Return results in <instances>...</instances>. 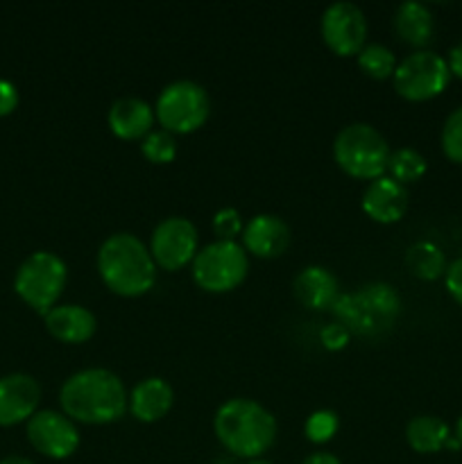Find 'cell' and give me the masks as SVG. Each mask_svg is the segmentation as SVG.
I'll return each instance as SVG.
<instances>
[{
	"label": "cell",
	"instance_id": "obj_1",
	"mask_svg": "<svg viewBox=\"0 0 462 464\" xmlns=\"http://www.w3.org/2000/svg\"><path fill=\"white\" fill-rule=\"evenodd\" d=\"M59 403L68 420L104 426L125 415L130 397L122 381L113 372L93 367L68 376L59 392Z\"/></svg>",
	"mask_w": 462,
	"mask_h": 464
},
{
	"label": "cell",
	"instance_id": "obj_2",
	"mask_svg": "<svg viewBox=\"0 0 462 464\" xmlns=\"http://www.w3.org/2000/svg\"><path fill=\"white\" fill-rule=\"evenodd\" d=\"M98 272L111 293L120 297H140L157 281V263L149 249L134 234H113L100 245Z\"/></svg>",
	"mask_w": 462,
	"mask_h": 464
},
{
	"label": "cell",
	"instance_id": "obj_3",
	"mask_svg": "<svg viewBox=\"0 0 462 464\" xmlns=\"http://www.w3.org/2000/svg\"><path fill=\"white\" fill-rule=\"evenodd\" d=\"M222 447L245 460H258L276 440V421L267 408L252 399H229L213 420Z\"/></svg>",
	"mask_w": 462,
	"mask_h": 464
},
{
	"label": "cell",
	"instance_id": "obj_4",
	"mask_svg": "<svg viewBox=\"0 0 462 464\" xmlns=\"http://www.w3.org/2000/svg\"><path fill=\"white\" fill-rule=\"evenodd\" d=\"M331 313L351 335L367 340L383 338L401 315V297L394 285L374 281L353 293L340 295Z\"/></svg>",
	"mask_w": 462,
	"mask_h": 464
},
{
	"label": "cell",
	"instance_id": "obj_5",
	"mask_svg": "<svg viewBox=\"0 0 462 464\" xmlns=\"http://www.w3.org/2000/svg\"><path fill=\"white\" fill-rule=\"evenodd\" d=\"M388 140L376 127L367 122H353L338 131L333 140V159L340 170L353 179H379L388 172L390 161Z\"/></svg>",
	"mask_w": 462,
	"mask_h": 464
},
{
	"label": "cell",
	"instance_id": "obj_6",
	"mask_svg": "<svg viewBox=\"0 0 462 464\" xmlns=\"http://www.w3.org/2000/svg\"><path fill=\"white\" fill-rule=\"evenodd\" d=\"M66 281L68 267L57 254L34 252L18 267L14 290L27 306L45 315L57 306V299L62 297Z\"/></svg>",
	"mask_w": 462,
	"mask_h": 464
},
{
	"label": "cell",
	"instance_id": "obj_7",
	"mask_svg": "<svg viewBox=\"0 0 462 464\" xmlns=\"http://www.w3.org/2000/svg\"><path fill=\"white\" fill-rule=\"evenodd\" d=\"M211 100L204 86L190 80H177L159 93L154 116L166 131L190 134L208 121Z\"/></svg>",
	"mask_w": 462,
	"mask_h": 464
},
{
	"label": "cell",
	"instance_id": "obj_8",
	"mask_svg": "<svg viewBox=\"0 0 462 464\" xmlns=\"http://www.w3.org/2000/svg\"><path fill=\"white\" fill-rule=\"evenodd\" d=\"M249 272V258L236 240H216L199 249L193 261V279L207 293H229Z\"/></svg>",
	"mask_w": 462,
	"mask_h": 464
},
{
	"label": "cell",
	"instance_id": "obj_9",
	"mask_svg": "<svg viewBox=\"0 0 462 464\" xmlns=\"http://www.w3.org/2000/svg\"><path fill=\"white\" fill-rule=\"evenodd\" d=\"M394 91L410 102H426L444 93L451 82L447 59L433 50H417L397 63Z\"/></svg>",
	"mask_w": 462,
	"mask_h": 464
},
{
	"label": "cell",
	"instance_id": "obj_10",
	"mask_svg": "<svg viewBox=\"0 0 462 464\" xmlns=\"http://www.w3.org/2000/svg\"><path fill=\"white\" fill-rule=\"evenodd\" d=\"M149 254L161 270H181L197 256V229L188 218H166L154 227Z\"/></svg>",
	"mask_w": 462,
	"mask_h": 464
},
{
	"label": "cell",
	"instance_id": "obj_11",
	"mask_svg": "<svg viewBox=\"0 0 462 464\" xmlns=\"http://www.w3.org/2000/svg\"><path fill=\"white\" fill-rule=\"evenodd\" d=\"M322 39L331 53L340 57H351L365 48L367 21L365 14L353 3H333L322 14Z\"/></svg>",
	"mask_w": 462,
	"mask_h": 464
},
{
	"label": "cell",
	"instance_id": "obj_12",
	"mask_svg": "<svg viewBox=\"0 0 462 464\" xmlns=\"http://www.w3.org/2000/svg\"><path fill=\"white\" fill-rule=\"evenodd\" d=\"M27 440L41 456L66 460L80 447V430L63 412L39 411L27 421Z\"/></svg>",
	"mask_w": 462,
	"mask_h": 464
},
{
	"label": "cell",
	"instance_id": "obj_13",
	"mask_svg": "<svg viewBox=\"0 0 462 464\" xmlns=\"http://www.w3.org/2000/svg\"><path fill=\"white\" fill-rule=\"evenodd\" d=\"M41 401V388L30 374H7L0 379V426L30 421Z\"/></svg>",
	"mask_w": 462,
	"mask_h": 464
},
{
	"label": "cell",
	"instance_id": "obj_14",
	"mask_svg": "<svg viewBox=\"0 0 462 464\" xmlns=\"http://www.w3.org/2000/svg\"><path fill=\"white\" fill-rule=\"evenodd\" d=\"M362 211L380 225H394L408 211V190L392 177H379L370 181L362 193Z\"/></svg>",
	"mask_w": 462,
	"mask_h": 464
},
{
	"label": "cell",
	"instance_id": "obj_15",
	"mask_svg": "<svg viewBox=\"0 0 462 464\" xmlns=\"http://www.w3.org/2000/svg\"><path fill=\"white\" fill-rule=\"evenodd\" d=\"M290 227L279 216L261 213L252 218L249 225L243 229L245 252L258 258H276L288 249Z\"/></svg>",
	"mask_w": 462,
	"mask_h": 464
},
{
	"label": "cell",
	"instance_id": "obj_16",
	"mask_svg": "<svg viewBox=\"0 0 462 464\" xmlns=\"http://www.w3.org/2000/svg\"><path fill=\"white\" fill-rule=\"evenodd\" d=\"M294 299L308 311H324L333 308V304L340 297V285L333 272H329L322 266L303 267L293 281Z\"/></svg>",
	"mask_w": 462,
	"mask_h": 464
},
{
	"label": "cell",
	"instance_id": "obj_17",
	"mask_svg": "<svg viewBox=\"0 0 462 464\" xmlns=\"http://www.w3.org/2000/svg\"><path fill=\"white\" fill-rule=\"evenodd\" d=\"M45 329L53 338L66 344H80L93 338L98 322L89 308L80 304H63L45 313Z\"/></svg>",
	"mask_w": 462,
	"mask_h": 464
},
{
	"label": "cell",
	"instance_id": "obj_18",
	"mask_svg": "<svg viewBox=\"0 0 462 464\" xmlns=\"http://www.w3.org/2000/svg\"><path fill=\"white\" fill-rule=\"evenodd\" d=\"M154 109L140 98H120L109 109V127L122 140L145 139L152 131Z\"/></svg>",
	"mask_w": 462,
	"mask_h": 464
},
{
	"label": "cell",
	"instance_id": "obj_19",
	"mask_svg": "<svg viewBox=\"0 0 462 464\" xmlns=\"http://www.w3.org/2000/svg\"><path fill=\"white\" fill-rule=\"evenodd\" d=\"M172 403H175V392H172L170 383L159 376L145 379L131 390L130 394V411L143 424H154V421L163 420L170 412Z\"/></svg>",
	"mask_w": 462,
	"mask_h": 464
},
{
	"label": "cell",
	"instance_id": "obj_20",
	"mask_svg": "<svg viewBox=\"0 0 462 464\" xmlns=\"http://www.w3.org/2000/svg\"><path fill=\"white\" fill-rule=\"evenodd\" d=\"M392 23L399 39L403 44L412 45V48L424 50L433 41L435 16L424 3H417V0L401 3L397 7V12H394Z\"/></svg>",
	"mask_w": 462,
	"mask_h": 464
},
{
	"label": "cell",
	"instance_id": "obj_21",
	"mask_svg": "<svg viewBox=\"0 0 462 464\" xmlns=\"http://www.w3.org/2000/svg\"><path fill=\"white\" fill-rule=\"evenodd\" d=\"M448 440H451V429L439 417L417 415L406 426L408 447L421 456H433V453L444 451Z\"/></svg>",
	"mask_w": 462,
	"mask_h": 464
},
{
	"label": "cell",
	"instance_id": "obj_22",
	"mask_svg": "<svg viewBox=\"0 0 462 464\" xmlns=\"http://www.w3.org/2000/svg\"><path fill=\"white\" fill-rule=\"evenodd\" d=\"M406 267L421 281H438L447 272V254L430 240H417L406 252Z\"/></svg>",
	"mask_w": 462,
	"mask_h": 464
},
{
	"label": "cell",
	"instance_id": "obj_23",
	"mask_svg": "<svg viewBox=\"0 0 462 464\" xmlns=\"http://www.w3.org/2000/svg\"><path fill=\"white\" fill-rule=\"evenodd\" d=\"M388 172L401 186L415 184L426 175V159L412 148H399L390 154Z\"/></svg>",
	"mask_w": 462,
	"mask_h": 464
},
{
	"label": "cell",
	"instance_id": "obj_24",
	"mask_svg": "<svg viewBox=\"0 0 462 464\" xmlns=\"http://www.w3.org/2000/svg\"><path fill=\"white\" fill-rule=\"evenodd\" d=\"M358 66L371 80H388L397 71V57L383 44H370L358 53Z\"/></svg>",
	"mask_w": 462,
	"mask_h": 464
},
{
	"label": "cell",
	"instance_id": "obj_25",
	"mask_svg": "<svg viewBox=\"0 0 462 464\" xmlns=\"http://www.w3.org/2000/svg\"><path fill=\"white\" fill-rule=\"evenodd\" d=\"M140 150H143V157L148 161L163 166V163H170L177 157V140L170 131L152 130L140 143Z\"/></svg>",
	"mask_w": 462,
	"mask_h": 464
},
{
	"label": "cell",
	"instance_id": "obj_26",
	"mask_svg": "<svg viewBox=\"0 0 462 464\" xmlns=\"http://www.w3.org/2000/svg\"><path fill=\"white\" fill-rule=\"evenodd\" d=\"M439 143H442L444 157L462 166V104L453 109L447 121H444Z\"/></svg>",
	"mask_w": 462,
	"mask_h": 464
},
{
	"label": "cell",
	"instance_id": "obj_27",
	"mask_svg": "<svg viewBox=\"0 0 462 464\" xmlns=\"http://www.w3.org/2000/svg\"><path fill=\"white\" fill-rule=\"evenodd\" d=\"M340 420L333 411H315L303 424V435L313 444H326L338 433Z\"/></svg>",
	"mask_w": 462,
	"mask_h": 464
},
{
	"label": "cell",
	"instance_id": "obj_28",
	"mask_svg": "<svg viewBox=\"0 0 462 464\" xmlns=\"http://www.w3.org/2000/svg\"><path fill=\"white\" fill-rule=\"evenodd\" d=\"M213 234L217 236V240H234L236 236L243 234V218L236 208H220V211L213 216Z\"/></svg>",
	"mask_w": 462,
	"mask_h": 464
},
{
	"label": "cell",
	"instance_id": "obj_29",
	"mask_svg": "<svg viewBox=\"0 0 462 464\" xmlns=\"http://www.w3.org/2000/svg\"><path fill=\"white\" fill-rule=\"evenodd\" d=\"M320 338L324 349H329V352H342L349 344V340H351V334H349L340 322H331V324H326L324 329H322Z\"/></svg>",
	"mask_w": 462,
	"mask_h": 464
},
{
	"label": "cell",
	"instance_id": "obj_30",
	"mask_svg": "<svg viewBox=\"0 0 462 464\" xmlns=\"http://www.w3.org/2000/svg\"><path fill=\"white\" fill-rule=\"evenodd\" d=\"M444 285H447L453 302L462 308V256L448 263L447 272H444Z\"/></svg>",
	"mask_w": 462,
	"mask_h": 464
},
{
	"label": "cell",
	"instance_id": "obj_31",
	"mask_svg": "<svg viewBox=\"0 0 462 464\" xmlns=\"http://www.w3.org/2000/svg\"><path fill=\"white\" fill-rule=\"evenodd\" d=\"M18 104V91L12 82L0 80V116H9Z\"/></svg>",
	"mask_w": 462,
	"mask_h": 464
},
{
	"label": "cell",
	"instance_id": "obj_32",
	"mask_svg": "<svg viewBox=\"0 0 462 464\" xmlns=\"http://www.w3.org/2000/svg\"><path fill=\"white\" fill-rule=\"evenodd\" d=\"M447 66H448V72H451V77L462 80V41H457V44L448 50Z\"/></svg>",
	"mask_w": 462,
	"mask_h": 464
},
{
	"label": "cell",
	"instance_id": "obj_33",
	"mask_svg": "<svg viewBox=\"0 0 462 464\" xmlns=\"http://www.w3.org/2000/svg\"><path fill=\"white\" fill-rule=\"evenodd\" d=\"M302 464H342V462H340V458H335L333 453L317 451V453H311V456H308Z\"/></svg>",
	"mask_w": 462,
	"mask_h": 464
},
{
	"label": "cell",
	"instance_id": "obj_34",
	"mask_svg": "<svg viewBox=\"0 0 462 464\" xmlns=\"http://www.w3.org/2000/svg\"><path fill=\"white\" fill-rule=\"evenodd\" d=\"M0 464H34V462L27 460V458H21V456H12V458H5Z\"/></svg>",
	"mask_w": 462,
	"mask_h": 464
},
{
	"label": "cell",
	"instance_id": "obj_35",
	"mask_svg": "<svg viewBox=\"0 0 462 464\" xmlns=\"http://www.w3.org/2000/svg\"><path fill=\"white\" fill-rule=\"evenodd\" d=\"M453 435H456V440H457V442H460V447H462V415H460V417H457V424H456V433H453Z\"/></svg>",
	"mask_w": 462,
	"mask_h": 464
},
{
	"label": "cell",
	"instance_id": "obj_36",
	"mask_svg": "<svg viewBox=\"0 0 462 464\" xmlns=\"http://www.w3.org/2000/svg\"><path fill=\"white\" fill-rule=\"evenodd\" d=\"M247 464H272V462H267V460H261V458H258V460H249Z\"/></svg>",
	"mask_w": 462,
	"mask_h": 464
}]
</instances>
